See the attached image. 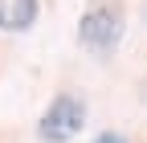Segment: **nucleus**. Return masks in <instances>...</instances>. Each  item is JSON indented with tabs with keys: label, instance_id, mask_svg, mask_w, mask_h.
I'll return each mask as SVG.
<instances>
[{
	"label": "nucleus",
	"instance_id": "1",
	"mask_svg": "<svg viewBox=\"0 0 147 143\" xmlns=\"http://www.w3.org/2000/svg\"><path fill=\"white\" fill-rule=\"evenodd\" d=\"M123 29H127V16H123V8L115 4V0H94V4L82 12V21H78V41L86 49L110 53L119 45Z\"/></svg>",
	"mask_w": 147,
	"mask_h": 143
},
{
	"label": "nucleus",
	"instance_id": "2",
	"mask_svg": "<svg viewBox=\"0 0 147 143\" xmlns=\"http://www.w3.org/2000/svg\"><path fill=\"white\" fill-rule=\"evenodd\" d=\"M82 127H86V102L78 94H57L37 123V135L41 143H69Z\"/></svg>",
	"mask_w": 147,
	"mask_h": 143
},
{
	"label": "nucleus",
	"instance_id": "3",
	"mask_svg": "<svg viewBox=\"0 0 147 143\" xmlns=\"http://www.w3.org/2000/svg\"><path fill=\"white\" fill-rule=\"evenodd\" d=\"M37 21V0H0V29L4 33H25Z\"/></svg>",
	"mask_w": 147,
	"mask_h": 143
},
{
	"label": "nucleus",
	"instance_id": "4",
	"mask_svg": "<svg viewBox=\"0 0 147 143\" xmlns=\"http://www.w3.org/2000/svg\"><path fill=\"white\" fill-rule=\"evenodd\" d=\"M94 143H127V139H123V135H115V131H102Z\"/></svg>",
	"mask_w": 147,
	"mask_h": 143
}]
</instances>
